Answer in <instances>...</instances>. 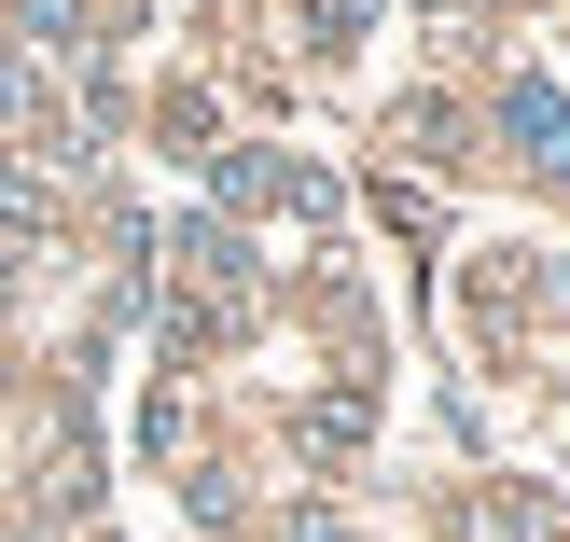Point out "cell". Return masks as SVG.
<instances>
[{"label":"cell","mask_w":570,"mask_h":542,"mask_svg":"<svg viewBox=\"0 0 570 542\" xmlns=\"http://www.w3.org/2000/svg\"><path fill=\"white\" fill-rule=\"evenodd\" d=\"M501 139H515L543 181H570V83H543V70H529L515 98H501Z\"/></svg>","instance_id":"obj_1"},{"label":"cell","mask_w":570,"mask_h":542,"mask_svg":"<svg viewBox=\"0 0 570 542\" xmlns=\"http://www.w3.org/2000/svg\"><path fill=\"white\" fill-rule=\"evenodd\" d=\"M181 265H195V278H209V293H250V250H237V237H223V223H181Z\"/></svg>","instance_id":"obj_2"},{"label":"cell","mask_w":570,"mask_h":542,"mask_svg":"<svg viewBox=\"0 0 570 542\" xmlns=\"http://www.w3.org/2000/svg\"><path fill=\"white\" fill-rule=\"evenodd\" d=\"M306 445H321V460H348V445H362V390H321V404H306Z\"/></svg>","instance_id":"obj_3"},{"label":"cell","mask_w":570,"mask_h":542,"mask_svg":"<svg viewBox=\"0 0 570 542\" xmlns=\"http://www.w3.org/2000/svg\"><path fill=\"white\" fill-rule=\"evenodd\" d=\"M0 223H56V181H42V167H14V181H0Z\"/></svg>","instance_id":"obj_4"},{"label":"cell","mask_w":570,"mask_h":542,"mask_svg":"<svg viewBox=\"0 0 570 542\" xmlns=\"http://www.w3.org/2000/svg\"><path fill=\"white\" fill-rule=\"evenodd\" d=\"M83 14L98 0H28V42H83Z\"/></svg>","instance_id":"obj_5"}]
</instances>
